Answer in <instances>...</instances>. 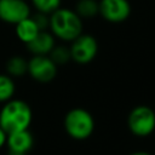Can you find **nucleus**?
I'll return each instance as SVG.
<instances>
[{
  "label": "nucleus",
  "mask_w": 155,
  "mask_h": 155,
  "mask_svg": "<svg viewBox=\"0 0 155 155\" xmlns=\"http://www.w3.org/2000/svg\"><path fill=\"white\" fill-rule=\"evenodd\" d=\"M31 121L30 107L19 99H10L0 111V127L6 134L28 130Z\"/></svg>",
  "instance_id": "1"
},
{
  "label": "nucleus",
  "mask_w": 155,
  "mask_h": 155,
  "mask_svg": "<svg viewBox=\"0 0 155 155\" xmlns=\"http://www.w3.org/2000/svg\"><path fill=\"white\" fill-rule=\"evenodd\" d=\"M50 28L53 34L65 41H73L82 31L81 17L68 8H57L50 18Z\"/></svg>",
  "instance_id": "2"
},
{
  "label": "nucleus",
  "mask_w": 155,
  "mask_h": 155,
  "mask_svg": "<svg viewBox=\"0 0 155 155\" xmlns=\"http://www.w3.org/2000/svg\"><path fill=\"white\" fill-rule=\"evenodd\" d=\"M64 127L71 138L86 139L94 130V120L87 110L82 108H75L65 115Z\"/></svg>",
  "instance_id": "3"
},
{
  "label": "nucleus",
  "mask_w": 155,
  "mask_h": 155,
  "mask_svg": "<svg viewBox=\"0 0 155 155\" xmlns=\"http://www.w3.org/2000/svg\"><path fill=\"white\" fill-rule=\"evenodd\" d=\"M130 131L138 136L145 137L155 130V113L147 105H139L131 110L127 119Z\"/></svg>",
  "instance_id": "4"
},
{
  "label": "nucleus",
  "mask_w": 155,
  "mask_h": 155,
  "mask_svg": "<svg viewBox=\"0 0 155 155\" xmlns=\"http://www.w3.org/2000/svg\"><path fill=\"white\" fill-rule=\"evenodd\" d=\"M69 50L71 58L75 62L80 64H86L96 57L98 45L93 36L87 34H81L75 40H73V45Z\"/></svg>",
  "instance_id": "5"
},
{
  "label": "nucleus",
  "mask_w": 155,
  "mask_h": 155,
  "mask_svg": "<svg viewBox=\"0 0 155 155\" xmlns=\"http://www.w3.org/2000/svg\"><path fill=\"white\" fill-rule=\"evenodd\" d=\"M28 17H30V10L24 0H0L1 21L17 24Z\"/></svg>",
  "instance_id": "6"
},
{
  "label": "nucleus",
  "mask_w": 155,
  "mask_h": 155,
  "mask_svg": "<svg viewBox=\"0 0 155 155\" xmlns=\"http://www.w3.org/2000/svg\"><path fill=\"white\" fill-rule=\"evenodd\" d=\"M28 73L36 81L48 82L56 76L57 68L50 57L34 56L28 62Z\"/></svg>",
  "instance_id": "7"
},
{
  "label": "nucleus",
  "mask_w": 155,
  "mask_h": 155,
  "mask_svg": "<svg viewBox=\"0 0 155 155\" xmlns=\"http://www.w3.org/2000/svg\"><path fill=\"white\" fill-rule=\"evenodd\" d=\"M99 13L108 22L120 23L130 16L131 6L127 0H102L99 2Z\"/></svg>",
  "instance_id": "8"
},
{
  "label": "nucleus",
  "mask_w": 155,
  "mask_h": 155,
  "mask_svg": "<svg viewBox=\"0 0 155 155\" xmlns=\"http://www.w3.org/2000/svg\"><path fill=\"white\" fill-rule=\"evenodd\" d=\"M6 143H7L10 151H15V153L25 155L31 149V147L34 144V139H33L31 133L28 130H23V131H18V132L7 134Z\"/></svg>",
  "instance_id": "9"
},
{
  "label": "nucleus",
  "mask_w": 155,
  "mask_h": 155,
  "mask_svg": "<svg viewBox=\"0 0 155 155\" xmlns=\"http://www.w3.org/2000/svg\"><path fill=\"white\" fill-rule=\"evenodd\" d=\"M27 46L28 50L34 53V56H45L54 47V40L50 33L41 30L29 44H27Z\"/></svg>",
  "instance_id": "10"
},
{
  "label": "nucleus",
  "mask_w": 155,
  "mask_h": 155,
  "mask_svg": "<svg viewBox=\"0 0 155 155\" xmlns=\"http://www.w3.org/2000/svg\"><path fill=\"white\" fill-rule=\"evenodd\" d=\"M39 31L41 30L39 29L38 24L31 17H28L16 24V34L18 39L25 44H29L39 34Z\"/></svg>",
  "instance_id": "11"
},
{
  "label": "nucleus",
  "mask_w": 155,
  "mask_h": 155,
  "mask_svg": "<svg viewBox=\"0 0 155 155\" xmlns=\"http://www.w3.org/2000/svg\"><path fill=\"white\" fill-rule=\"evenodd\" d=\"M6 67H7V71L12 76H21L28 71V62L21 56L11 57Z\"/></svg>",
  "instance_id": "12"
},
{
  "label": "nucleus",
  "mask_w": 155,
  "mask_h": 155,
  "mask_svg": "<svg viewBox=\"0 0 155 155\" xmlns=\"http://www.w3.org/2000/svg\"><path fill=\"white\" fill-rule=\"evenodd\" d=\"M99 12V4L94 0H79L76 5V13L80 17H92Z\"/></svg>",
  "instance_id": "13"
},
{
  "label": "nucleus",
  "mask_w": 155,
  "mask_h": 155,
  "mask_svg": "<svg viewBox=\"0 0 155 155\" xmlns=\"http://www.w3.org/2000/svg\"><path fill=\"white\" fill-rule=\"evenodd\" d=\"M15 82L13 80L7 76L0 74V102H7L12 98L15 93Z\"/></svg>",
  "instance_id": "14"
},
{
  "label": "nucleus",
  "mask_w": 155,
  "mask_h": 155,
  "mask_svg": "<svg viewBox=\"0 0 155 155\" xmlns=\"http://www.w3.org/2000/svg\"><path fill=\"white\" fill-rule=\"evenodd\" d=\"M50 58L53 61L54 64H64L71 58L70 50L64 46L53 47L52 51L50 52Z\"/></svg>",
  "instance_id": "15"
},
{
  "label": "nucleus",
  "mask_w": 155,
  "mask_h": 155,
  "mask_svg": "<svg viewBox=\"0 0 155 155\" xmlns=\"http://www.w3.org/2000/svg\"><path fill=\"white\" fill-rule=\"evenodd\" d=\"M36 10L41 13H52L59 8L61 0H31Z\"/></svg>",
  "instance_id": "16"
},
{
  "label": "nucleus",
  "mask_w": 155,
  "mask_h": 155,
  "mask_svg": "<svg viewBox=\"0 0 155 155\" xmlns=\"http://www.w3.org/2000/svg\"><path fill=\"white\" fill-rule=\"evenodd\" d=\"M34 21H35V23L38 24V27H39L40 30H42V29L46 28V27H50V19L46 17V13L39 12V13L34 17Z\"/></svg>",
  "instance_id": "17"
},
{
  "label": "nucleus",
  "mask_w": 155,
  "mask_h": 155,
  "mask_svg": "<svg viewBox=\"0 0 155 155\" xmlns=\"http://www.w3.org/2000/svg\"><path fill=\"white\" fill-rule=\"evenodd\" d=\"M6 139H7V134H6V132L0 127V148L6 143Z\"/></svg>",
  "instance_id": "18"
},
{
  "label": "nucleus",
  "mask_w": 155,
  "mask_h": 155,
  "mask_svg": "<svg viewBox=\"0 0 155 155\" xmlns=\"http://www.w3.org/2000/svg\"><path fill=\"white\" fill-rule=\"evenodd\" d=\"M131 155H150V154L147 151H136V153H132Z\"/></svg>",
  "instance_id": "19"
},
{
  "label": "nucleus",
  "mask_w": 155,
  "mask_h": 155,
  "mask_svg": "<svg viewBox=\"0 0 155 155\" xmlns=\"http://www.w3.org/2000/svg\"><path fill=\"white\" fill-rule=\"evenodd\" d=\"M8 155H23V154H19V153H15V151H10L8 150Z\"/></svg>",
  "instance_id": "20"
}]
</instances>
